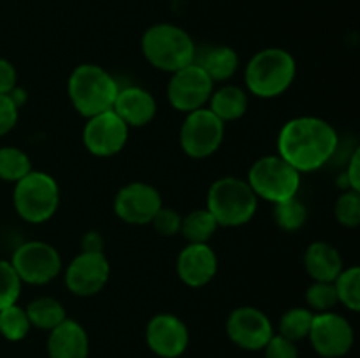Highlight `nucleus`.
I'll use <instances>...</instances> for the list:
<instances>
[{
  "mask_svg": "<svg viewBox=\"0 0 360 358\" xmlns=\"http://www.w3.org/2000/svg\"><path fill=\"white\" fill-rule=\"evenodd\" d=\"M146 344L157 357L179 358L190 344L186 323L172 312H158L148 321Z\"/></svg>",
  "mask_w": 360,
  "mask_h": 358,
  "instance_id": "obj_16",
  "label": "nucleus"
},
{
  "mask_svg": "<svg viewBox=\"0 0 360 358\" xmlns=\"http://www.w3.org/2000/svg\"><path fill=\"white\" fill-rule=\"evenodd\" d=\"M259 207V199L248 181L234 175L217 179L210 186L206 209L213 214L218 227L236 228L250 223Z\"/></svg>",
  "mask_w": 360,
  "mask_h": 358,
  "instance_id": "obj_5",
  "label": "nucleus"
},
{
  "mask_svg": "<svg viewBox=\"0 0 360 358\" xmlns=\"http://www.w3.org/2000/svg\"><path fill=\"white\" fill-rule=\"evenodd\" d=\"M25 311H27L28 319H30V325L39 330H46V332L53 330L67 318L65 307L62 305V302L56 300L55 297H48V295L34 298L25 307Z\"/></svg>",
  "mask_w": 360,
  "mask_h": 358,
  "instance_id": "obj_23",
  "label": "nucleus"
},
{
  "mask_svg": "<svg viewBox=\"0 0 360 358\" xmlns=\"http://www.w3.org/2000/svg\"><path fill=\"white\" fill-rule=\"evenodd\" d=\"M104 237H102L101 232L90 230L83 235L81 239V251L86 253H104Z\"/></svg>",
  "mask_w": 360,
  "mask_h": 358,
  "instance_id": "obj_38",
  "label": "nucleus"
},
{
  "mask_svg": "<svg viewBox=\"0 0 360 358\" xmlns=\"http://www.w3.org/2000/svg\"><path fill=\"white\" fill-rule=\"evenodd\" d=\"M32 325L27 311L21 305L13 304L0 311V336L11 343L23 340L30 332Z\"/></svg>",
  "mask_w": 360,
  "mask_h": 358,
  "instance_id": "obj_28",
  "label": "nucleus"
},
{
  "mask_svg": "<svg viewBox=\"0 0 360 358\" xmlns=\"http://www.w3.org/2000/svg\"><path fill=\"white\" fill-rule=\"evenodd\" d=\"M141 49L151 67L169 74L197 60V48L192 35L172 23L151 25L143 34Z\"/></svg>",
  "mask_w": 360,
  "mask_h": 358,
  "instance_id": "obj_2",
  "label": "nucleus"
},
{
  "mask_svg": "<svg viewBox=\"0 0 360 358\" xmlns=\"http://www.w3.org/2000/svg\"><path fill=\"white\" fill-rule=\"evenodd\" d=\"M306 304L308 309L315 314L320 312L334 311L340 300H338L336 288H334V281H313L306 290Z\"/></svg>",
  "mask_w": 360,
  "mask_h": 358,
  "instance_id": "obj_30",
  "label": "nucleus"
},
{
  "mask_svg": "<svg viewBox=\"0 0 360 358\" xmlns=\"http://www.w3.org/2000/svg\"><path fill=\"white\" fill-rule=\"evenodd\" d=\"M248 91L236 84H224L213 90L207 109L224 123L241 119L248 112Z\"/></svg>",
  "mask_w": 360,
  "mask_h": 358,
  "instance_id": "obj_21",
  "label": "nucleus"
},
{
  "mask_svg": "<svg viewBox=\"0 0 360 358\" xmlns=\"http://www.w3.org/2000/svg\"><path fill=\"white\" fill-rule=\"evenodd\" d=\"M217 230V220L206 207H202V209H195L186 214V216H183L179 234L185 237L188 244H206V242L211 241Z\"/></svg>",
  "mask_w": 360,
  "mask_h": 358,
  "instance_id": "obj_24",
  "label": "nucleus"
},
{
  "mask_svg": "<svg viewBox=\"0 0 360 358\" xmlns=\"http://www.w3.org/2000/svg\"><path fill=\"white\" fill-rule=\"evenodd\" d=\"M18 86V74L13 63L6 58H0V93H9Z\"/></svg>",
  "mask_w": 360,
  "mask_h": 358,
  "instance_id": "obj_36",
  "label": "nucleus"
},
{
  "mask_svg": "<svg viewBox=\"0 0 360 358\" xmlns=\"http://www.w3.org/2000/svg\"><path fill=\"white\" fill-rule=\"evenodd\" d=\"M118 90L115 77L104 67L95 63L77 65L67 81L70 104L83 118H91L112 109Z\"/></svg>",
  "mask_w": 360,
  "mask_h": 358,
  "instance_id": "obj_4",
  "label": "nucleus"
},
{
  "mask_svg": "<svg viewBox=\"0 0 360 358\" xmlns=\"http://www.w3.org/2000/svg\"><path fill=\"white\" fill-rule=\"evenodd\" d=\"M46 350L49 358H88L90 339L79 321L65 318L60 325L49 330Z\"/></svg>",
  "mask_w": 360,
  "mask_h": 358,
  "instance_id": "obj_19",
  "label": "nucleus"
},
{
  "mask_svg": "<svg viewBox=\"0 0 360 358\" xmlns=\"http://www.w3.org/2000/svg\"><path fill=\"white\" fill-rule=\"evenodd\" d=\"M20 118V107L7 93H0V137L9 133Z\"/></svg>",
  "mask_w": 360,
  "mask_h": 358,
  "instance_id": "obj_35",
  "label": "nucleus"
},
{
  "mask_svg": "<svg viewBox=\"0 0 360 358\" xmlns=\"http://www.w3.org/2000/svg\"><path fill=\"white\" fill-rule=\"evenodd\" d=\"M334 216L341 227L355 228L360 225V192L345 190L334 204Z\"/></svg>",
  "mask_w": 360,
  "mask_h": 358,
  "instance_id": "obj_31",
  "label": "nucleus"
},
{
  "mask_svg": "<svg viewBox=\"0 0 360 358\" xmlns=\"http://www.w3.org/2000/svg\"><path fill=\"white\" fill-rule=\"evenodd\" d=\"M343 178L347 181L348 190L360 192V150L354 151L350 161H348L347 171L343 172Z\"/></svg>",
  "mask_w": 360,
  "mask_h": 358,
  "instance_id": "obj_37",
  "label": "nucleus"
},
{
  "mask_svg": "<svg viewBox=\"0 0 360 358\" xmlns=\"http://www.w3.org/2000/svg\"><path fill=\"white\" fill-rule=\"evenodd\" d=\"M340 137L329 121L316 116H297L278 133V154L301 174L322 168L336 153Z\"/></svg>",
  "mask_w": 360,
  "mask_h": 358,
  "instance_id": "obj_1",
  "label": "nucleus"
},
{
  "mask_svg": "<svg viewBox=\"0 0 360 358\" xmlns=\"http://www.w3.org/2000/svg\"><path fill=\"white\" fill-rule=\"evenodd\" d=\"M225 332L232 344L246 351H262L274 336L269 316L253 305H241L229 314Z\"/></svg>",
  "mask_w": 360,
  "mask_h": 358,
  "instance_id": "obj_13",
  "label": "nucleus"
},
{
  "mask_svg": "<svg viewBox=\"0 0 360 358\" xmlns=\"http://www.w3.org/2000/svg\"><path fill=\"white\" fill-rule=\"evenodd\" d=\"M21 279L9 260H0V311L18 304L21 295Z\"/></svg>",
  "mask_w": 360,
  "mask_h": 358,
  "instance_id": "obj_32",
  "label": "nucleus"
},
{
  "mask_svg": "<svg viewBox=\"0 0 360 358\" xmlns=\"http://www.w3.org/2000/svg\"><path fill=\"white\" fill-rule=\"evenodd\" d=\"M213 90L214 83L211 77L199 63L193 62L171 74L167 83V100L172 109L188 114L206 107Z\"/></svg>",
  "mask_w": 360,
  "mask_h": 358,
  "instance_id": "obj_10",
  "label": "nucleus"
},
{
  "mask_svg": "<svg viewBox=\"0 0 360 358\" xmlns=\"http://www.w3.org/2000/svg\"><path fill=\"white\" fill-rule=\"evenodd\" d=\"M246 181L257 199L276 204L297 197L301 188V172L295 171L280 154H266L253 161Z\"/></svg>",
  "mask_w": 360,
  "mask_h": 358,
  "instance_id": "obj_7",
  "label": "nucleus"
},
{
  "mask_svg": "<svg viewBox=\"0 0 360 358\" xmlns=\"http://www.w3.org/2000/svg\"><path fill=\"white\" fill-rule=\"evenodd\" d=\"M13 204L18 216L32 225L51 220L60 206V186L51 174L32 171L14 183Z\"/></svg>",
  "mask_w": 360,
  "mask_h": 358,
  "instance_id": "obj_6",
  "label": "nucleus"
},
{
  "mask_svg": "<svg viewBox=\"0 0 360 358\" xmlns=\"http://www.w3.org/2000/svg\"><path fill=\"white\" fill-rule=\"evenodd\" d=\"M32 160L23 150L16 146L0 147V179L7 183H18L30 174Z\"/></svg>",
  "mask_w": 360,
  "mask_h": 358,
  "instance_id": "obj_27",
  "label": "nucleus"
},
{
  "mask_svg": "<svg viewBox=\"0 0 360 358\" xmlns=\"http://www.w3.org/2000/svg\"><path fill=\"white\" fill-rule=\"evenodd\" d=\"M304 269L313 281L333 283L345 269L343 256L330 242L315 241L306 248Z\"/></svg>",
  "mask_w": 360,
  "mask_h": 358,
  "instance_id": "obj_20",
  "label": "nucleus"
},
{
  "mask_svg": "<svg viewBox=\"0 0 360 358\" xmlns=\"http://www.w3.org/2000/svg\"><path fill=\"white\" fill-rule=\"evenodd\" d=\"M181 220L183 216L178 211L162 206L151 220V225H153L155 232L162 237H174L181 230Z\"/></svg>",
  "mask_w": 360,
  "mask_h": 358,
  "instance_id": "obj_33",
  "label": "nucleus"
},
{
  "mask_svg": "<svg viewBox=\"0 0 360 358\" xmlns=\"http://www.w3.org/2000/svg\"><path fill=\"white\" fill-rule=\"evenodd\" d=\"M7 95L13 98V102L18 105V107L25 105V102H27V91H25L23 88H18V86L13 88V90H11Z\"/></svg>",
  "mask_w": 360,
  "mask_h": 358,
  "instance_id": "obj_39",
  "label": "nucleus"
},
{
  "mask_svg": "<svg viewBox=\"0 0 360 358\" xmlns=\"http://www.w3.org/2000/svg\"><path fill=\"white\" fill-rule=\"evenodd\" d=\"M197 63L202 67L213 83H225L238 72L239 56L231 46H211Z\"/></svg>",
  "mask_w": 360,
  "mask_h": 358,
  "instance_id": "obj_22",
  "label": "nucleus"
},
{
  "mask_svg": "<svg viewBox=\"0 0 360 358\" xmlns=\"http://www.w3.org/2000/svg\"><path fill=\"white\" fill-rule=\"evenodd\" d=\"M315 312L308 307H292L283 312L278 323V333L292 343H299L302 339H308L309 330H311Z\"/></svg>",
  "mask_w": 360,
  "mask_h": 358,
  "instance_id": "obj_25",
  "label": "nucleus"
},
{
  "mask_svg": "<svg viewBox=\"0 0 360 358\" xmlns=\"http://www.w3.org/2000/svg\"><path fill=\"white\" fill-rule=\"evenodd\" d=\"M164 206L162 195L153 185L134 181L118 190L112 202L115 214L127 225H150L157 211Z\"/></svg>",
  "mask_w": 360,
  "mask_h": 358,
  "instance_id": "obj_15",
  "label": "nucleus"
},
{
  "mask_svg": "<svg viewBox=\"0 0 360 358\" xmlns=\"http://www.w3.org/2000/svg\"><path fill=\"white\" fill-rule=\"evenodd\" d=\"M111 265L105 253L81 251L65 267V286L76 297H94L108 284Z\"/></svg>",
  "mask_w": 360,
  "mask_h": 358,
  "instance_id": "obj_14",
  "label": "nucleus"
},
{
  "mask_svg": "<svg viewBox=\"0 0 360 358\" xmlns=\"http://www.w3.org/2000/svg\"><path fill=\"white\" fill-rule=\"evenodd\" d=\"M297 63L292 53L283 48H266L250 58L245 69V83L259 98H276L292 86Z\"/></svg>",
  "mask_w": 360,
  "mask_h": 358,
  "instance_id": "obj_3",
  "label": "nucleus"
},
{
  "mask_svg": "<svg viewBox=\"0 0 360 358\" xmlns=\"http://www.w3.org/2000/svg\"><path fill=\"white\" fill-rule=\"evenodd\" d=\"M21 283L44 286L60 276L63 269L58 249L44 241H27L18 246L9 260Z\"/></svg>",
  "mask_w": 360,
  "mask_h": 358,
  "instance_id": "obj_8",
  "label": "nucleus"
},
{
  "mask_svg": "<svg viewBox=\"0 0 360 358\" xmlns=\"http://www.w3.org/2000/svg\"><path fill=\"white\" fill-rule=\"evenodd\" d=\"M130 128L112 109L86 118L83 128V144L97 158H111L122 153L129 140Z\"/></svg>",
  "mask_w": 360,
  "mask_h": 358,
  "instance_id": "obj_11",
  "label": "nucleus"
},
{
  "mask_svg": "<svg viewBox=\"0 0 360 358\" xmlns=\"http://www.w3.org/2000/svg\"><path fill=\"white\" fill-rule=\"evenodd\" d=\"M225 137V123L207 107L197 109L185 116L179 130V144L186 157L204 160L220 150Z\"/></svg>",
  "mask_w": 360,
  "mask_h": 358,
  "instance_id": "obj_9",
  "label": "nucleus"
},
{
  "mask_svg": "<svg viewBox=\"0 0 360 358\" xmlns=\"http://www.w3.org/2000/svg\"><path fill=\"white\" fill-rule=\"evenodd\" d=\"M308 339L322 358H343L354 347L355 332L345 316L329 311L315 314Z\"/></svg>",
  "mask_w": 360,
  "mask_h": 358,
  "instance_id": "obj_12",
  "label": "nucleus"
},
{
  "mask_svg": "<svg viewBox=\"0 0 360 358\" xmlns=\"http://www.w3.org/2000/svg\"><path fill=\"white\" fill-rule=\"evenodd\" d=\"M338 300L350 311L360 309V269L357 265L345 267L340 276L334 279Z\"/></svg>",
  "mask_w": 360,
  "mask_h": 358,
  "instance_id": "obj_29",
  "label": "nucleus"
},
{
  "mask_svg": "<svg viewBox=\"0 0 360 358\" xmlns=\"http://www.w3.org/2000/svg\"><path fill=\"white\" fill-rule=\"evenodd\" d=\"M262 351L266 358H299V350L295 343L285 339L280 333H274Z\"/></svg>",
  "mask_w": 360,
  "mask_h": 358,
  "instance_id": "obj_34",
  "label": "nucleus"
},
{
  "mask_svg": "<svg viewBox=\"0 0 360 358\" xmlns=\"http://www.w3.org/2000/svg\"><path fill=\"white\" fill-rule=\"evenodd\" d=\"M176 272L181 283L190 288L210 284L218 272V256L210 242L186 244L176 260Z\"/></svg>",
  "mask_w": 360,
  "mask_h": 358,
  "instance_id": "obj_17",
  "label": "nucleus"
},
{
  "mask_svg": "<svg viewBox=\"0 0 360 358\" xmlns=\"http://www.w3.org/2000/svg\"><path fill=\"white\" fill-rule=\"evenodd\" d=\"M157 109L153 93L141 86L120 88L112 104V111L129 125V128L150 125L157 116Z\"/></svg>",
  "mask_w": 360,
  "mask_h": 358,
  "instance_id": "obj_18",
  "label": "nucleus"
},
{
  "mask_svg": "<svg viewBox=\"0 0 360 358\" xmlns=\"http://www.w3.org/2000/svg\"><path fill=\"white\" fill-rule=\"evenodd\" d=\"M273 221L280 230L283 232H297L301 230L308 220V209L304 202L292 197V199L281 200L273 204Z\"/></svg>",
  "mask_w": 360,
  "mask_h": 358,
  "instance_id": "obj_26",
  "label": "nucleus"
}]
</instances>
